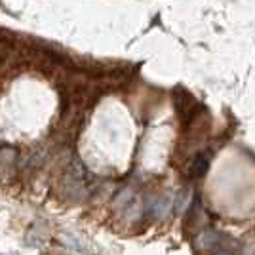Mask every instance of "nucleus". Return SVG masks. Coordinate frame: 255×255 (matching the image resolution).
<instances>
[{
	"instance_id": "obj_1",
	"label": "nucleus",
	"mask_w": 255,
	"mask_h": 255,
	"mask_svg": "<svg viewBox=\"0 0 255 255\" xmlns=\"http://www.w3.org/2000/svg\"><path fill=\"white\" fill-rule=\"evenodd\" d=\"M229 240H231L229 236H225L223 233H219L215 229H202L194 238V248L198 252H208V250H215L219 246L227 244Z\"/></svg>"
},
{
	"instance_id": "obj_2",
	"label": "nucleus",
	"mask_w": 255,
	"mask_h": 255,
	"mask_svg": "<svg viewBox=\"0 0 255 255\" xmlns=\"http://www.w3.org/2000/svg\"><path fill=\"white\" fill-rule=\"evenodd\" d=\"M173 206V194L168 196H154V198H147L143 204V212L150 219H162L171 212Z\"/></svg>"
},
{
	"instance_id": "obj_3",
	"label": "nucleus",
	"mask_w": 255,
	"mask_h": 255,
	"mask_svg": "<svg viewBox=\"0 0 255 255\" xmlns=\"http://www.w3.org/2000/svg\"><path fill=\"white\" fill-rule=\"evenodd\" d=\"M210 160H212V154H210V152H198V154L189 162V173H191L192 179L202 177L204 173L208 171Z\"/></svg>"
},
{
	"instance_id": "obj_4",
	"label": "nucleus",
	"mask_w": 255,
	"mask_h": 255,
	"mask_svg": "<svg viewBox=\"0 0 255 255\" xmlns=\"http://www.w3.org/2000/svg\"><path fill=\"white\" fill-rule=\"evenodd\" d=\"M191 191H187V189H183L179 191L175 196H173V206H171V212L175 213H183L187 212L189 208H191Z\"/></svg>"
},
{
	"instance_id": "obj_5",
	"label": "nucleus",
	"mask_w": 255,
	"mask_h": 255,
	"mask_svg": "<svg viewBox=\"0 0 255 255\" xmlns=\"http://www.w3.org/2000/svg\"><path fill=\"white\" fill-rule=\"evenodd\" d=\"M236 248H238V246H236V242H234L233 238H231L227 244L219 246V248H215L212 255H238V250H236Z\"/></svg>"
}]
</instances>
